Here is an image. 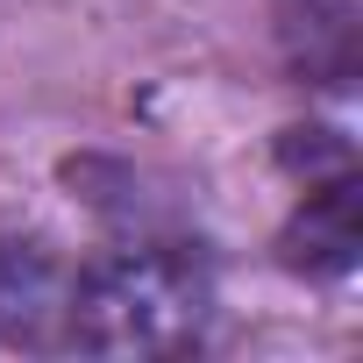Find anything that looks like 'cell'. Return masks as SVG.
Wrapping results in <instances>:
<instances>
[{"label":"cell","instance_id":"6da1fadb","mask_svg":"<svg viewBox=\"0 0 363 363\" xmlns=\"http://www.w3.org/2000/svg\"><path fill=\"white\" fill-rule=\"evenodd\" d=\"M207 278L186 257L128 250L86 278H72V342L93 356H171L200 342Z\"/></svg>","mask_w":363,"mask_h":363},{"label":"cell","instance_id":"7a4b0ae2","mask_svg":"<svg viewBox=\"0 0 363 363\" xmlns=\"http://www.w3.org/2000/svg\"><path fill=\"white\" fill-rule=\"evenodd\" d=\"M0 335L8 342L72 335V271L36 242H0Z\"/></svg>","mask_w":363,"mask_h":363},{"label":"cell","instance_id":"3957f363","mask_svg":"<svg viewBox=\"0 0 363 363\" xmlns=\"http://www.w3.org/2000/svg\"><path fill=\"white\" fill-rule=\"evenodd\" d=\"M356 250H363V193H356V178H335V186L306 193V207L285 228V264L313 271V278H335V271L356 264Z\"/></svg>","mask_w":363,"mask_h":363}]
</instances>
